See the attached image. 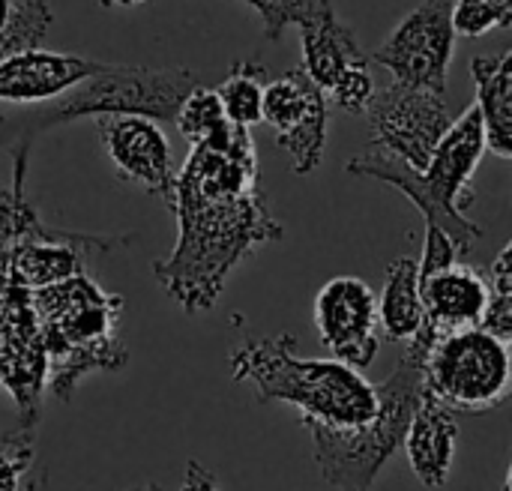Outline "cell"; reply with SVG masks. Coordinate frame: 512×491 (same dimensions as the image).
I'll use <instances>...</instances> for the list:
<instances>
[{"label": "cell", "instance_id": "6da1fadb", "mask_svg": "<svg viewBox=\"0 0 512 491\" xmlns=\"http://www.w3.org/2000/svg\"><path fill=\"white\" fill-rule=\"evenodd\" d=\"M168 207L180 234L171 255L153 264V276L189 315L213 309L231 270L255 249L285 237L261 189L255 141L234 123L192 144Z\"/></svg>", "mask_w": 512, "mask_h": 491}, {"label": "cell", "instance_id": "7a4b0ae2", "mask_svg": "<svg viewBox=\"0 0 512 491\" xmlns=\"http://www.w3.org/2000/svg\"><path fill=\"white\" fill-rule=\"evenodd\" d=\"M231 375L249 384L258 402L291 405L303 420L333 429H354L375 417L378 396L354 366L342 360H306L291 333L243 336L231 351Z\"/></svg>", "mask_w": 512, "mask_h": 491}, {"label": "cell", "instance_id": "3957f363", "mask_svg": "<svg viewBox=\"0 0 512 491\" xmlns=\"http://www.w3.org/2000/svg\"><path fill=\"white\" fill-rule=\"evenodd\" d=\"M45 351V390L69 402L90 372H117L129 351L120 339L123 297L102 291L87 273L30 291Z\"/></svg>", "mask_w": 512, "mask_h": 491}, {"label": "cell", "instance_id": "277c9868", "mask_svg": "<svg viewBox=\"0 0 512 491\" xmlns=\"http://www.w3.org/2000/svg\"><path fill=\"white\" fill-rule=\"evenodd\" d=\"M486 156V132L477 105H471L459 120H450V129L438 141L429 165L423 171L393 159L384 150L360 153L348 162V174L387 183L399 189L417 210L426 216V225L444 228L459 255H468L483 237V228L468 219L474 204V174Z\"/></svg>", "mask_w": 512, "mask_h": 491}, {"label": "cell", "instance_id": "5b68a950", "mask_svg": "<svg viewBox=\"0 0 512 491\" xmlns=\"http://www.w3.org/2000/svg\"><path fill=\"white\" fill-rule=\"evenodd\" d=\"M432 339L417 330L408 339L396 372L375 384L378 411L369 423L354 429H333L315 420H303L312 438V459L321 471V480L336 491H372L381 468L402 450L414 405L423 387V357Z\"/></svg>", "mask_w": 512, "mask_h": 491}, {"label": "cell", "instance_id": "8992f818", "mask_svg": "<svg viewBox=\"0 0 512 491\" xmlns=\"http://www.w3.org/2000/svg\"><path fill=\"white\" fill-rule=\"evenodd\" d=\"M198 87V75L180 66H126V63H96V69L54 96L48 105L30 114L0 117V147L30 144L39 132L51 126L72 123L78 117L102 114H141L156 123H174L180 102Z\"/></svg>", "mask_w": 512, "mask_h": 491}, {"label": "cell", "instance_id": "52a82bcc", "mask_svg": "<svg viewBox=\"0 0 512 491\" xmlns=\"http://www.w3.org/2000/svg\"><path fill=\"white\" fill-rule=\"evenodd\" d=\"M510 342L483 327L438 336L423 357V393L450 414H486L510 396Z\"/></svg>", "mask_w": 512, "mask_h": 491}, {"label": "cell", "instance_id": "ba28073f", "mask_svg": "<svg viewBox=\"0 0 512 491\" xmlns=\"http://www.w3.org/2000/svg\"><path fill=\"white\" fill-rule=\"evenodd\" d=\"M453 45V0H420L417 9H411L372 51V60L393 72V81L447 93Z\"/></svg>", "mask_w": 512, "mask_h": 491}, {"label": "cell", "instance_id": "9c48e42d", "mask_svg": "<svg viewBox=\"0 0 512 491\" xmlns=\"http://www.w3.org/2000/svg\"><path fill=\"white\" fill-rule=\"evenodd\" d=\"M366 114L372 120V147L423 171L450 129V108L444 93L408 87L393 81L372 93Z\"/></svg>", "mask_w": 512, "mask_h": 491}, {"label": "cell", "instance_id": "30bf717a", "mask_svg": "<svg viewBox=\"0 0 512 491\" xmlns=\"http://www.w3.org/2000/svg\"><path fill=\"white\" fill-rule=\"evenodd\" d=\"M327 96L297 66L267 78L261 96V123L276 132V144L291 156L294 174H312L327 144Z\"/></svg>", "mask_w": 512, "mask_h": 491}, {"label": "cell", "instance_id": "8fae6325", "mask_svg": "<svg viewBox=\"0 0 512 491\" xmlns=\"http://www.w3.org/2000/svg\"><path fill=\"white\" fill-rule=\"evenodd\" d=\"M315 327L324 348L354 366L363 369L378 357V297L357 276L330 279L315 297Z\"/></svg>", "mask_w": 512, "mask_h": 491}, {"label": "cell", "instance_id": "7c38bea8", "mask_svg": "<svg viewBox=\"0 0 512 491\" xmlns=\"http://www.w3.org/2000/svg\"><path fill=\"white\" fill-rule=\"evenodd\" d=\"M96 129L117 177L171 204L177 168L162 126L141 114H102Z\"/></svg>", "mask_w": 512, "mask_h": 491}, {"label": "cell", "instance_id": "4fadbf2b", "mask_svg": "<svg viewBox=\"0 0 512 491\" xmlns=\"http://www.w3.org/2000/svg\"><path fill=\"white\" fill-rule=\"evenodd\" d=\"M120 243H126V237H93V234L48 228L45 234L18 237L6 243V267L18 285L36 291L84 273V261L90 249H111Z\"/></svg>", "mask_w": 512, "mask_h": 491}, {"label": "cell", "instance_id": "5bb4252c", "mask_svg": "<svg viewBox=\"0 0 512 491\" xmlns=\"http://www.w3.org/2000/svg\"><path fill=\"white\" fill-rule=\"evenodd\" d=\"M420 300H423L420 333H426L435 342L444 333L480 327L489 303V282L480 270L456 261L420 279Z\"/></svg>", "mask_w": 512, "mask_h": 491}, {"label": "cell", "instance_id": "9a60e30c", "mask_svg": "<svg viewBox=\"0 0 512 491\" xmlns=\"http://www.w3.org/2000/svg\"><path fill=\"white\" fill-rule=\"evenodd\" d=\"M297 30L303 45L300 69L321 87L324 96L348 69L369 63V54L360 48L354 30L336 15L330 0H315Z\"/></svg>", "mask_w": 512, "mask_h": 491}, {"label": "cell", "instance_id": "2e32d148", "mask_svg": "<svg viewBox=\"0 0 512 491\" xmlns=\"http://www.w3.org/2000/svg\"><path fill=\"white\" fill-rule=\"evenodd\" d=\"M96 69V60L57 51H18L0 60V102H45L78 84Z\"/></svg>", "mask_w": 512, "mask_h": 491}, {"label": "cell", "instance_id": "e0dca14e", "mask_svg": "<svg viewBox=\"0 0 512 491\" xmlns=\"http://www.w3.org/2000/svg\"><path fill=\"white\" fill-rule=\"evenodd\" d=\"M459 426L447 408L429 399L420 387V399L414 405L408 432L402 438V450L408 456L411 471L426 489H444L453 471Z\"/></svg>", "mask_w": 512, "mask_h": 491}, {"label": "cell", "instance_id": "ac0fdd59", "mask_svg": "<svg viewBox=\"0 0 512 491\" xmlns=\"http://www.w3.org/2000/svg\"><path fill=\"white\" fill-rule=\"evenodd\" d=\"M471 72L477 81V111L486 132V150L501 159L512 156V51L504 48L489 57H474Z\"/></svg>", "mask_w": 512, "mask_h": 491}, {"label": "cell", "instance_id": "d6986e66", "mask_svg": "<svg viewBox=\"0 0 512 491\" xmlns=\"http://www.w3.org/2000/svg\"><path fill=\"white\" fill-rule=\"evenodd\" d=\"M423 327L417 258H396L387 267V282L378 297V333L390 342H408Z\"/></svg>", "mask_w": 512, "mask_h": 491}, {"label": "cell", "instance_id": "ffe728a7", "mask_svg": "<svg viewBox=\"0 0 512 491\" xmlns=\"http://www.w3.org/2000/svg\"><path fill=\"white\" fill-rule=\"evenodd\" d=\"M267 69L255 60H240L228 72V78L216 87V96L225 108V117L234 126L252 129L261 123V96L267 84Z\"/></svg>", "mask_w": 512, "mask_h": 491}, {"label": "cell", "instance_id": "44dd1931", "mask_svg": "<svg viewBox=\"0 0 512 491\" xmlns=\"http://www.w3.org/2000/svg\"><path fill=\"white\" fill-rule=\"evenodd\" d=\"M27 156H30V144H12L15 177H12L9 189L0 186V243H12L18 237H33V234L48 231V225L39 219V213L33 210V204L27 201V192H24Z\"/></svg>", "mask_w": 512, "mask_h": 491}, {"label": "cell", "instance_id": "7402d4cb", "mask_svg": "<svg viewBox=\"0 0 512 491\" xmlns=\"http://www.w3.org/2000/svg\"><path fill=\"white\" fill-rule=\"evenodd\" d=\"M54 24V12L48 0H18L9 6L3 36H0V60L18 51L39 48V42L48 36Z\"/></svg>", "mask_w": 512, "mask_h": 491}, {"label": "cell", "instance_id": "603a6c76", "mask_svg": "<svg viewBox=\"0 0 512 491\" xmlns=\"http://www.w3.org/2000/svg\"><path fill=\"white\" fill-rule=\"evenodd\" d=\"M180 135L189 141V144H201L213 135H219L222 129H228V117H225V108L216 96V90L210 87H192L189 96L180 102L177 108V117H174Z\"/></svg>", "mask_w": 512, "mask_h": 491}, {"label": "cell", "instance_id": "cb8c5ba5", "mask_svg": "<svg viewBox=\"0 0 512 491\" xmlns=\"http://www.w3.org/2000/svg\"><path fill=\"white\" fill-rule=\"evenodd\" d=\"M489 303L483 312L480 327L492 336H498L501 342L512 339V243H507L495 264L489 267Z\"/></svg>", "mask_w": 512, "mask_h": 491}, {"label": "cell", "instance_id": "d4e9b609", "mask_svg": "<svg viewBox=\"0 0 512 491\" xmlns=\"http://www.w3.org/2000/svg\"><path fill=\"white\" fill-rule=\"evenodd\" d=\"M512 24V0H453L456 36H483Z\"/></svg>", "mask_w": 512, "mask_h": 491}, {"label": "cell", "instance_id": "484cf974", "mask_svg": "<svg viewBox=\"0 0 512 491\" xmlns=\"http://www.w3.org/2000/svg\"><path fill=\"white\" fill-rule=\"evenodd\" d=\"M36 459V432L21 426L15 435L0 441V491H18Z\"/></svg>", "mask_w": 512, "mask_h": 491}, {"label": "cell", "instance_id": "4316f807", "mask_svg": "<svg viewBox=\"0 0 512 491\" xmlns=\"http://www.w3.org/2000/svg\"><path fill=\"white\" fill-rule=\"evenodd\" d=\"M372 93H375V81H372L369 63L354 66L327 90V105H336L339 111H348V114H366Z\"/></svg>", "mask_w": 512, "mask_h": 491}, {"label": "cell", "instance_id": "83f0119b", "mask_svg": "<svg viewBox=\"0 0 512 491\" xmlns=\"http://www.w3.org/2000/svg\"><path fill=\"white\" fill-rule=\"evenodd\" d=\"M264 21V36L279 39L285 27L300 24L306 12L315 6V0H246Z\"/></svg>", "mask_w": 512, "mask_h": 491}, {"label": "cell", "instance_id": "f1b7e54d", "mask_svg": "<svg viewBox=\"0 0 512 491\" xmlns=\"http://www.w3.org/2000/svg\"><path fill=\"white\" fill-rule=\"evenodd\" d=\"M459 258H462V255H459V249H456L453 237H450L444 228H438V225H426L423 258L417 261V273H420V279H423V276H429V273H438V270H444V267H450V264H456Z\"/></svg>", "mask_w": 512, "mask_h": 491}, {"label": "cell", "instance_id": "f546056e", "mask_svg": "<svg viewBox=\"0 0 512 491\" xmlns=\"http://www.w3.org/2000/svg\"><path fill=\"white\" fill-rule=\"evenodd\" d=\"M180 491H219V486H216V477L201 462H189L186 465V483Z\"/></svg>", "mask_w": 512, "mask_h": 491}, {"label": "cell", "instance_id": "4dcf8cb0", "mask_svg": "<svg viewBox=\"0 0 512 491\" xmlns=\"http://www.w3.org/2000/svg\"><path fill=\"white\" fill-rule=\"evenodd\" d=\"M102 6H138V3H147V0H99Z\"/></svg>", "mask_w": 512, "mask_h": 491}, {"label": "cell", "instance_id": "1f68e13d", "mask_svg": "<svg viewBox=\"0 0 512 491\" xmlns=\"http://www.w3.org/2000/svg\"><path fill=\"white\" fill-rule=\"evenodd\" d=\"M9 6H12V0H0V36H3V24H6Z\"/></svg>", "mask_w": 512, "mask_h": 491}, {"label": "cell", "instance_id": "d6a6232c", "mask_svg": "<svg viewBox=\"0 0 512 491\" xmlns=\"http://www.w3.org/2000/svg\"><path fill=\"white\" fill-rule=\"evenodd\" d=\"M126 491H162L159 486H153V483H144V486H132V489Z\"/></svg>", "mask_w": 512, "mask_h": 491}]
</instances>
